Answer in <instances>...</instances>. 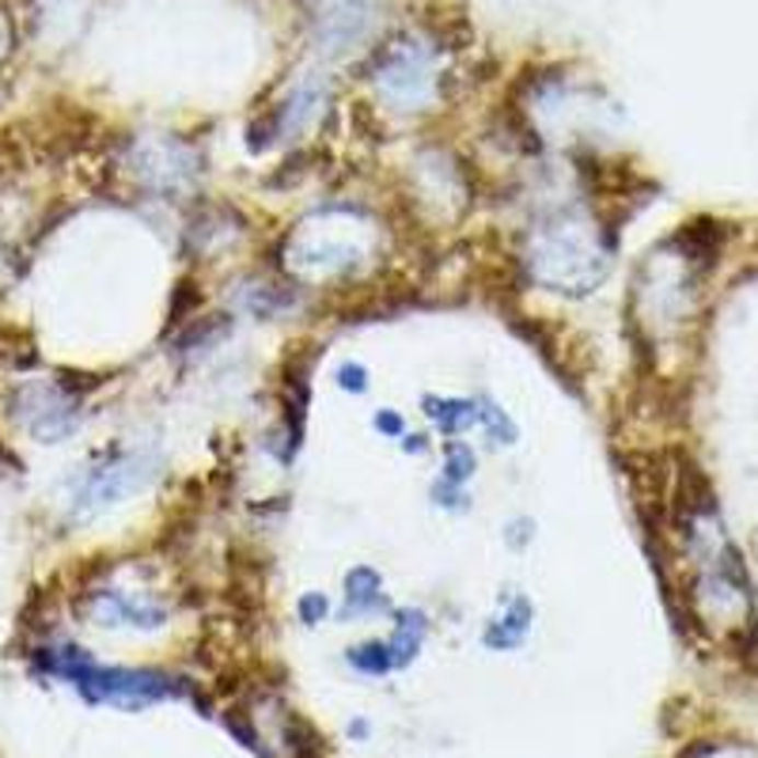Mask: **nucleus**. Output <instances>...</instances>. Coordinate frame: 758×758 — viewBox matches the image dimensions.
<instances>
[{"label":"nucleus","instance_id":"7","mask_svg":"<svg viewBox=\"0 0 758 758\" xmlns=\"http://www.w3.org/2000/svg\"><path fill=\"white\" fill-rule=\"evenodd\" d=\"M478 425L485 428V436H490V444H497V448H513L516 440H520V425L508 417V410H501L493 399H478Z\"/></svg>","mask_w":758,"mask_h":758},{"label":"nucleus","instance_id":"2","mask_svg":"<svg viewBox=\"0 0 758 758\" xmlns=\"http://www.w3.org/2000/svg\"><path fill=\"white\" fill-rule=\"evenodd\" d=\"M152 474H156V463L148 456H118L114 463L95 467L84 478V485L77 493V508L80 513H103V508L118 505L129 493L145 490Z\"/></svg>","mask_w":758,"mask_h":758},{"label":"nucleus","instance_id":"15","mask_svg":"<svg viewBox=\"0 0 758 758\" xmlns=\"http://www.w3.org/2000/svg\"><path fill=\"white\" fill-rule=\"evenodd\" d=\"M425 448H428L425 436H406V440H402V451H406V456H422Z\"/></svg>","mask_w":758,"mask_h":758},{"label":"nucleus","instance_id":"3","mask_svg":"<svg viewBox=\"0 0 758 758\" xmlns=\"http://www.w3.org/2000/svg\"><path fill=\"white\" fill-rule=\"evenodd\" d=\"M425 417L436 425V433L456 440V436L478 428V399H459V394H425Z\"/></svg>","mask_w":758,"mask_h":758},{"label":"nucleus","instance_id":"13","mask_svg":"<svg viewBox=\"0 0 758 758\" xmlns=\"http://www.w3.org/2000/svg\"><path fill=\"white\" fill-rule=\"evenodd\" d=\"M372 428L379 436H387V440H402V433H406V417H402L399 410H379V414L372 417Z\"/></svg>","mask_w":758,"mask_h":758},{"label":"nucleus","instance_id":"12","mask_svg":"<svg viewBox=\"0 0 758 758\" xmlns=\"http://www.w3.org/2000/svg\"><path fill=\"white\" fill-rule=\"evenodd\" d=\"M296 611H300V622L319 625L326 615H331V599H326L323 592H308V596H300V604H296Z\"/></svg>","mask_w":758,"mask_h":758},{"label":"nucleus","instance_id":"10","mask_svg":"<svg viewBox=\"0 0 758 758\" xmlns=\"http://www.w3.org/2000/svg\"><path fill=\"white\" fill-rule=\"evenodd\" d=\"M353 664L372 667V671H387L394 661H391V648H387V641H368V645L353 648Z\"/></svg>","mask_w":758,"mask_h":758},{"label":"nucleus","instance_id":"9","mask_svg":"<svg viewBox=\"0 0 758 758\" xmlns=\"http://www.w3.org/2000/svg\"><path fill=\"white\" fill-rule=\"evenodd\" d=\"M428 497H433L440 508H448V513H467V508H471V493H467V485H456V482H448V478H436L433 490H428Z\"/></svg>","mask_w":758,"mask_h":758},{"label":"nucleus","instance_id":"4","mask_svg":"<svg viewBox=\"0 0 758 758\" xmlns=\"http://www.w3.org/2000/svg\"><path fill=\"white\" fill-rule=\"evenodd\" d=\"M387 611V596H383V576H379L376 565H353L345 573V607L342 618H365Z\"/></svg>","mask_w":758,"mask_h":758},{"label":"nucleus","instance_id":"6","mask_svg":"<svg viewBox=\"0 0 758 758\" xmlns=\"http://www.w3.org/2000/svg\"><path fill=\"white\" fill-rule=\"evenodd\" d=\"M428 633V618L417 611V607H410V611H399V625H394V638L387 641V648H391V661L394 664H406L410 656L422 648Z\"/></svg>","mask_w":758,"mask_h":758},{"label":"nucleus","instance_id":"11","mask_svg":"<svg viewBox=\"0 0 758 758\" xmlns=\"http://www.w3.org/2000/svg\"><path fill=\"white\" fill-rule=\"evenodd\" d=\"M337 387L349 394H365L368 391V368L360 360H342L337 368Z\"/></svg>","mask_w":758,"mask_h":758},{"label":"nucleus","instance_id":"8","mask_svg":"<svg viewBox=\"0 0 758 758\" xmlns=\"http://www.w3.org/2000/svg\"><path fill=\"white\" fill-rule=\"evenodd\" d=\"M478 471V456L467 440H444V467H440V478L456 485H467Z\"/></svg>","mask_w":758,"mask_h":758},{"label":"nucleus","instance_id":"14","mask_svg":"<svg viewBox=\"0 0 758 758\" xmlns=\"http://www.w3.org/2000/svg\"><path fill=\"white\" fill-rule=\"evenodd\" d=\"M531 539H535V520H513V524L505 527V542L513 550L531 547Z\"/></svg>","mask_w":758,"mask_h":758},{"label":"nucleus","instance_id":"1","mask_svg":"<svg viewBox=\"0 0 758 758\" xmlns=\"http://www.w3.org/2000/svg\"><path fill=\"white\" fill-rule=\"evenodd\" d=\"M618 239L607 232H596L568 213H558L550 225L535 228L527 239V269L539 277L542 285L558 288L568 296H588L607 277V262H611Z\"/></svg>","mask_w":758,"mask_h":758},{"label":"nucleus","instance_id":"5","mask_svg":"<svg viewBox=\"0 0 758 758\" xmlns=\"http://www.w3.org/2000/svg\"><path fill=\"white\" fill-rule=\"evenodd\" d=\"M501 607H505V615L493 618L490 625H485V645L493 648H505V645H520L524 633L531 630V599L524 596V592H516V596H501Z\"/></svg>","mask_w":758,"mask_h":758}]
</instances>
